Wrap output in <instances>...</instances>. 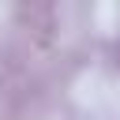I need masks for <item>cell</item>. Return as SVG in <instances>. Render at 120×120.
I'll list each match as a JSON object with an SVG mask.
<instances>
[]
</instances>
